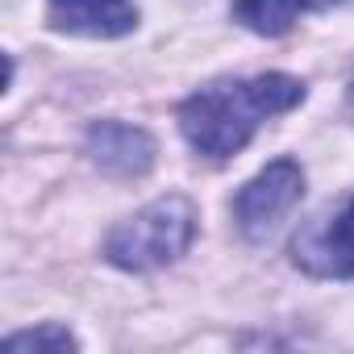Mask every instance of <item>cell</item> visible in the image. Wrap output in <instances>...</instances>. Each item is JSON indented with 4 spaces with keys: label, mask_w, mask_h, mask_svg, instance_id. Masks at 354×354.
<instances>
[{
    "label": "cell",
    "mask_w": 354,
    "mask_h": 354,
    "mask_svg": "<svg viewBox=\"0 0 354 354\" xmlns=\"http://www.w3.org/2000/svg\"><path fill=\"white\" fill-rule=\"evenodd\" d=\"M304 196V171L296 158H275L267 162L250 184H242V192L234 196V221L242 230V238L263 242Z\"/></svg>",
    "instance_id": "cell-3"
},
{
    "label": "cell",
    "mask_w": 354,
    "mask_h": 354,
    "mask_svg": "<svg viewBox=\"0 0 354 354\" xmlns=\"http://www.w3.org/2000/svg\"><path fill=\"white\" fill-rule=\"evenodd\" d=\"M5 346H9V350H75V337H71L63 325H42V329L9 333Z\"/></svg>",
    "instance_id": "cell-8"
},
{
    "label": "cell",
    "mask_w": 354,
    "mask_h": 354,
    "mask_svg": "<svg viewBox=\"0 0 354 354\" xmlns=\"http://www.w3.org/2000/svg\"><path fill=\"white\" fill-rule=\"evenodd\" d=\"M304 5H308V0H234V17L250 34L279 38V34H288L300 21Z\"/></svg>",
    "instance_id": "cell-7"
},
{
    "label": "cell",
    "mask_w": 354,
    "mask_h": 354,
    "mask_svg": "<svg viewBox=\"0 0 354 354\" xmlns=\"http://www.w3.org/2000/svg\"><path fill=\"white\" fill-rule=\"evenodd\" d=\"M46 17L55 30L80 38H121L138 26L133 0H46Z\"/></svg>",
    "instance_id": "cell-6"
},
{
    "label": "cell",
    "mask_w": 354,
    "mask_h": 354,
    "mask_svg": "<svg viewBox=\"0 0 354 354\" xmlns=\"http://www.w3.org/2000/svg\"><path fill=\"white\" fill-rule=\"evenodd\" d=\"M296 267H304L308 275H325V279H350L354 275V196L317 230H308L304 238H296Z\"/></svg>",
    "instance_id": "cell-4"
},
{
    "label": "cell",
    "mask_w": 354,
    "mask_h": 354,
    "mask_svg": "<svg viewBox=\"0 0 354 354\" xmlns=\"http://www.w3.org/2000/svg\"><path fill=\"white\" fill-rule=\"evenodd\" d=\"M88 154L100 171L133 180V175H146L154 162V138L125 121H100L88 133Z\"/></svg>",
    "instance_id": "cell-5"
},
{
    "label": "cell",
    "mask_w": 354,
    "mask_h": 354,
    "mask_svg": "<svg viewBox=\"0 0 354 354\" xmlns=\"http://www.w3.org/2000/svg\"><path fill=\"white\" fill-rule=\"evenodd\" d=\"M304 100V84L283 71L250 75V80H225L213 88H201L180 104V133L188 146L213 162L238 154L271 117L296 109Z\"/></svg>",
    "instance_id": "cell-1"
},
{
    "label": "cell",
    "mask_w": 354,
    "mask_h": 354,
    "mask_svg": "<svg viewBox=\"0 0 354 354\" xmlns=\"http://www.w3.org/2000/svg\"><path fill=\"white\" fill-rule=\"evenodd\" d=\"M350 104H354V80H350Z\"/></svg>",
    "instance_id": "cell-10"
},
{
    "label": "cell",
    "mask_w": 354,
    "mask_h": 354,
    "mask_svg": "<svg viewBox=\"0 0 354 354\" xmlns=\"http://www.w3.org/2000/svg\"><path fill=\"white\" fill-rule=\"evenodd\" d=\"M308 5H337V0H308Z\"/></svg>",
    "instance_id": "cell-9"
},
{
    "label": "cell",
    "mask_w": 354,
    "mask_h": 354,
    "mask_svg": "<svg viewBox=\"0 0 354 354\" xmlns=\"http://www.w3.org/2000/svg\"><path fill=\"white\" fill-rule=\"evenodd\" d=\"M196 238V205L188 196H158L125 217L104 238V259L121 271H158L175 263Z\"/></svg>",
    "instance_id": "cell-2"
}]
</instances>
